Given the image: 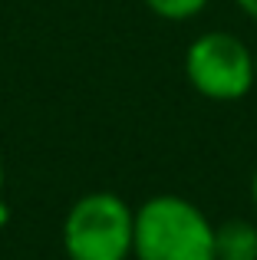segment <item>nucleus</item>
Here are the masks:
<instances>
[{
  "label": "nucleus",
  "mask_w": 257,
  "mask_h": 260,
  "mask_svg": "<svg viewBox=\"0 0 257 260\" xmlns=\"http://www.w3.org/2000/svg\"><path fill=\"white\" fill-rule=\"evenodd\" d=\"M251 198H254V208H257V172H254V181H251Z\"/></svg>",
  "instance_id": "7"
},
{
  "label": "nucleus",
  "mask_w": 257,
  "mask_h": 260,
  "mask_svg": "<svg viewBox=\"0 0 257 260\" xmlns=\"http://www.w3.org/2000/svg\"><path fill=\"white\" fill-rule=\"evenodd\" d=\"M145 7L165 20H188L205 10L208 0H145Z\"/></svg>",
  "instance_id": "5"
},
{
  "label": "nucleus",
  "mask_w": 257,
  "mask_h": 260,
  "mask_svg": "<svg viewBox=\"0 0 257 260\" xmlns=\"http://www.w3.org/2000/svg\"><path fill=\"white\" fill-rule=\"evenodd\" d=\"M214 260H257V228L251 221H224L214 228Z\"/></svg>",
  "instance_id": "4"
},
{
  "label": "nucleus",
  "mask_w": 257,
  "mask_h": 260,
  "mask_svg": "<svg viewBox=\"0 0 257 260\" xmlns=\"http://www.w3.org/2000/svg\"><path fill=\"white\" fill-rule=\"evenodd\" d=\"M185 73L191 86L205 99L214 102H234L251 92L257 70H254V53L247 50L244 40L234 33L211 30L201 33L185 53Z\"/></svg>",
  "instance_id": "3"
},
{
  "label": "nucleus",
  "mask_w": 257,
  "mask_h": 260,
  "mask_svg": "<svg viewBox=\"0 0 257 260\" xmlns=\"http://www.w3.org/2000/svg\"><path fill=\"white\" fill-rule=\"evenodd\" d=\"M0 191H4V165H0Z\"/></svg>",
  "instance_id": "8"
},
{
  "label": "nucleus",
  "mask_w": 257,
  "mask_h": 260,
  "mask_svg": "<svg viewBox=\"0 0 257 260\" xmlns=\"http://www.w3.org/2000/svg\"><path fill=\"white\" fill-rule=\"evenodd\" d=\"M254 70H257V50H254Z\"/></svg>",
  "instance_id": "9"
},
{
  "label": "nucleus",
  "mask_w": 257,
  "mask_h": 260,
  "mask_svg": "<svg viewBox=\"0 0 257 260\" xmlns=\"http://www.w3.org/2000/svg\"><path fill=\"white\" fill-rule=\"evenodd\" d=\"M135 244V211L112 191L83 194L63 221L70 260H125Z\"/></svg>",
  "instance_id": "2"
},
{
  "label": "nucleus",
  "mask_w": 257,
  "mask_h": 260,
  "mask_svg": "<svg viewBox=\"0 0 257 260\" xmlns=\"http://www.w3.org/2000/svg\"><path fill=\"white\" fill-rule=\"evenodd\" d=\"M238 7L247 13V17H254V20H257V0H238Z\"/></svg>",
  "instance_id": "6"
},
{
  "label": "nucleus",
  "mask_w": 257,
  "mask_h": 260,
  "mask_svg": "<svg viewBox=\"0 0 257 260\" xmlns=\"http://www.w3.org/2000/svg\"><path fill=\"white\" fill-rule=\"evenodd\" d=\"M139 260H214V228L198 204L178 194H155L135 211Z\"/></svg>",
  "instance_id": "1"
}]
</instances>
